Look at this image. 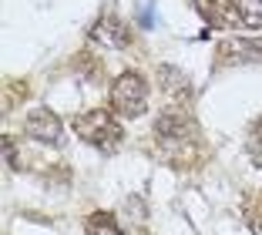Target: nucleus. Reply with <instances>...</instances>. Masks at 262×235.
Returning <instances> with one entry per match:
<instances>
[{
	"mask_svg": "<svg viewBox=\"0 0 262 235\" xmlns=\"http://www.w3.org/2000/svg\"><path fill=\"white\" fill-rule=\"evenodd\" d=\"M155 141L162 144L168 155H188L192 158L199 148V124L188 111L168 108L155 118Z\"/></svg>",
	"mask_w": 262,
	"mask_h": 235,
	"instance_id": "f257e3e1",
	"label": "nucleus"
},
{
	"mask_svg": "<svg viewBox=\"0 0 262 235\" xmlns=\"http://www.w3.org/2000/svg\"><path fill=\"white\" fill-rule=\"evenodd\" d=\"M74 131H77L81 141H88L91 148H98V152H104V155H111L118 144H121V138H124L121 124H118L108 111L77 114V118H74Z\"/></svg>",
	"mask_w": 262,
	"mask_h": 235,
	"instance_id": "f03ea898",
	"label": "nucleus"
},
{
	"mask_svg": "<svg viewBox=\"0 0 262 235\" xmlns=\"http://www.w3.org/2000/svg\"><path fill=\"white\" fill-rule=\"evenodd\" d=\"M108 101L121 118H138V114H145V108H148V81L138 74V71H124V74L115 77Z\"/></svg>",
	"mask_w": 262,
	"mask_h": 235,
	"instance_id": "7ed1b4c3",
	"label": "nucleus"
},
{
	"mask_svg": "<svg viewBox=\"0 0 262 235\" xmlns=\"http://www.w3.org/2000/svg\"><path fill=\"white\" fill-rule=\"evenodd\" d=\"M262 61V40H222L215 51V64L219 68H239V64H255Z\"/></svg>",
	"mask_w": 262,
	"mask_h": 235,
	"instance_id": "20e7f679",
	"label": "nucleus"
},
{
	"mask_svg": "<svg viewBox=\"0 0 262 235\" xmlns=\"http://www.w3.org/2000/svg\"><path fill=\"white\" fill-rule=\"evenodd\" d=\"M88 37H91L94 44L115 47V51H124V47L131 44V31H128V24H124L118 14H104V17H101V20L91 27V31H88Z\"/></svg>",
	"mask_w": 262,
	"mask_h": 235,
	"instance_id": "39448f33",
	"label": "nucleus"
},
{
	"mask_svg": "<svg viewBox=\"0 0 262 235\" xmlns=\"http://www.w3.org/2000/svg\"><path fill=\"white\" fill-rule=\"evenodd\" d=\"M27 135H31L34 141H40V144H57L61 135H64L61 118H57L51 108H34L31 118H27Z\"/></svg>",
	"mask_w": 262,
	"mask_h": 235,
	"instance_id": "423d86ee",
	"label": "nucleus"
},
{
	"mask_svg": "<svg viewBox=\"0 0 262 235\" xmlns=\"http://www.w3.org/2000/svg\"><path fill=\"white\" fill-rule=\"evenodd\" d=\"M195 10L205 17L208 27H235L239 24V14H235V4L229 0H195Z\"/></svg>",
	"mask_w": 262,
	"mask_h": 235,
	"instance_id": "0eeeda50",
	"label": "nucleus"
},
{
	"mask_svg": "<svg viewBox=\"0 0 262 235\" xmlns=\"http://www.w3.org/2000/svg\"><path fill=\"white\" fill-rule=\"evenodd\" d=\"M158 84L168 91V98H178V101H188V94H192V84L178 68H158Z\"/></svg>",
	"mask_w": 262,
	"mask_h": 235,
	"instance_id": "6e6552de",
	"label": "nucleus"
},
{
	"mask_svg": "<svg viewBox=\"0 0 262 235\" xmlns=\"http://www.w3.org/2000/svg\"><path fill=\"white\" fill-rule=\"evenodd\" d=\"M84 235H124L111 212H91L84 222Z\"/></svg>",
	"mask_w": 262,
	"mask_h": 235,
	"instance_id": "1a4fd4ad",
	"label": "nucleus"
},
{
	"mask_svg": "<svg viewBox=\"0 0 262 235\" xmlns=\"http://www.w3.org/2000/svg\"><path fill=\"white\" fill-rule=\"evenodd\" d=\"M235 14H239L242 27L259 31L262 27V0H235Z\"/></svg>",
	"mask_w": 262,
	"mask_h": 235,
	"instance_id": "9d476101",
	"label": "nucleus"
},
{
	"mask_svg": "<svg viewBox=\"0 0 262 235\" xmlns=\"http://www.w3.org/2000/svg\"><path fill=\"white\" fill-rule=\"evenodd\" d=\"M249 158H252V165H259L262 168V118L259 121L252 124V128H249Z\"/></svg>",
	"mask_w": 262,
	"mask_h": 235,
	"instance_id": "9b49d317",
	"label": "nucleus"
},
{
	"mask_svg": "<svg viewBox=\"0 0 262 235\" xmlns=\"http://www.w3.org/2000/svg\"><path fill=\"white\" fill-rule=\"evenodd\" d=\"M24 91H27V84H20V81H10V84H4V108H17L24 101Z\"/></svg>",
	"mask_w": 262,
	"mask_h": 235,
	"instance_id": "f8f14e48",
	"label": "nucleus"
},
{
	"mask_svg": "<svg viewBox=\"0 0 262 235\" xmlns=\"http://www.w3.org/2000/svg\"><path fill=\"white\" fill-rule=\"evenodd\" d=\"M0 148H4V161H10V165L17 168V141H14V138H7V135H4Z\"/></svg>",
	"mask_w": 262,
	"mask_h": 235,
	"instance_id": "ddd939ff",
	"label": "nucleus"
},
{
	"mask_svg": "<svg viewBox=\"0 0 262 235\" xmlns=\"http://www.w3.org/2000/svg\"><path fill=\"white\" fill-rule=\"evenodd\" d=\"M141 24H145V27H151V4H148L145 14H141Z\"/></svg>",
	"mask_w": 262,
	"mask_h": 235,
	"instance_id": "4468645a",
	"label": "nucleus"
}]
</instances>
